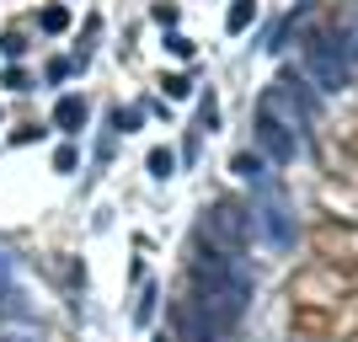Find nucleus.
<instances>
[{
    "label": "nucleus",
    "instance_id": "nucleus-1",
    "mask_svg": "<svg viewBox=\"0 0 358 342\" xmlns=\"http://www.w3.org/2000/svg\"><path fill=\"white\" fill-rule=\"evenodd\" d=\"M198 311L209 315L220 332H230L252 305V278L241 273V262L230 252H209L193 262V294H187Z\"/></svg>",
    "mask_w": 358,
    "mask_h": 342
},
{
    "label": "nucleus",
    "instance_id": "nucleus-2",
    "mask_svg": "<svg viewBox=\"0 0 358 342\" xmlns=\"http://www.w3.org/2000/svg\"><path fill=\"white\" fill-rule=\"evenodd\" d=\"M246 230H252V214H246L241 204H230V198H220V204L203 214V241H209L214 252L236 257L241 246H246Z\"/></svg>",
    "mask_w": 358,
    "mask_h": 342
},
{
    "label": "nucleus",
    "instance_id": "nucleus-3",
    "mask_svg": "<svg viewBox=\"0 0 358 342\" xmlns=\"http://www.w3.org/2000/svg\"><path fill=\"white\" fill-rule=\"evenodd\" d=\"M257 113H262V118H273V123H284L289 134H299V123H305V107H299V97H294V86H289V80H278V86L262 91Z\"/></svg>",
    "mask_w": 358,
    "mask_h": 342
},
{
    "label": "nucleus",
    "instance_id": "nucleus-4",
    "mask_svg": "<svg viewBox=\"0 0 358 342\" xmlns=\"http://www.w3.org/2000/svg\"><path fill=\"white\" fill-rule=\"evenodd\" d=\"M305 70H310V80L321 91H343L348 86V59H343V48L331 43V38L310 48V64H305Z\"/></svg>",
    "mask_w": 358,
    "mask_h": 342
},
{
    "label": "nucleus",
    "instance_id": "nucleus-5",
    "mask_svg": "<svg viewBox=\"0 0 358 342\" xmlns=\"http://www.w3.org/2000/svg\"><path fill=\"white\" fill-rule=\"evenodd\" d=\"M257 145H262V155H273V161H294V150H299V134H289L284 123H273L257 113Z\"/></svg>",
    "mask_w": 358,
    "mask_h": 342
},
{
    "label": "nucleus",
    "instance_id": "nucleus-6",
    "mask_svg": "<svg viewBox=\"0 0 358 342\" xmlns=\"http://www.w3.org/2000/svg\"><path fill=\"white\" fill-rule=\"evenodd\" d=\"M54 123H59L64 134H75V129L86 123V102H80V97H64V102L54 107Z\"/></svg>",
    "mask_w": 358,
    "mask_h": 342
},
{
    "label": "nucleus",
    "instance_id": "nucleus-7",
    "mask_svg": "<svg viewBox=\"0 0 358 342\" xmlns=\"http://www.w3.org/2000/svg\"><path fill=\"white\" fill-rule=\"evenodd\" d=\"M252 22H257V0H236L230 16H224V27H230V32H246Z\"/></svg>",
    "mask_w": 358,
    "mask_h": 342
},
{
    "label": "nucleus",
    "instance_id": "nucleus-8",
    "mask_svg": "<svg viewBox=\"0 0 358 342\" xmlns=\"http://www.w3.org/2000/svg\"><path fill=\"white\" fill-rule=\"evenodd\" d=\"M38 22H43V32H64V27H70V11H64V6H48Z\"/></svg>",
    "mask_w": 358,
    "mask_h": 342
},
{
    "label": "nucleus",
    "instance_id": "nucleus-9",
    "mask_svg": "<svg viewBox=\"0 0 358 342\" xmlns=\"http://www.w3.org/2000/svg\"><path fill=\"white\" fill-rule=\"evenodd\" d=\"M150 171H155V177H171V171H177V155H171V150H150Z\"/></svg>",
    "mask_w": 358,
    "mask_h": 342
},
{
    "label": "nucleus",
    "instance_id": "nucleus-10",
    "mask_svg": "<svg viewBox=\"0 0 358 342\" xmlns=\"http://www.w3.org/2000/svg\"><path fill=\"white\" fill-rule=\"evenodd\" d=\"M161 86H166V97H187V91H193V80H187V75H166Z\"/></svg>",
    "mask_w": 358,
    "mask_h": 342
},
{
    "label": "nucleus",
    "instance_id": "nucleus-11",
    "mask_svg": "<svg viewBox=\"0 0 358 342\" xmlns=\"http://www.w3.org/2000/svg\"><path fill=\"white\" fill-rule=\"evenodd\" d=\"M236 171L241 177H262V155H236Z\"/></svg>",
    "mask_w": 358,
    "mask_h": 342
},
{
    "label": "nucleus",
    "instance_id": "nucleus-12",
    "mask_svg": "<svg viewBox=\"0 0 358 342\" xmlns=\"http://www.w3.org/2000/svg\"><path fill=\"white\" fill-rule=\"evenodd\" d=\"M123 129V134H129V129H139V107H129V113H118V118H113Z\"/></svg>",
    "mask_w": 358,
    "mask_h": 342
},
{
    "label": "nucleus",
    "instance_id": "nucleus-13",
    "mask_svg": "<svg viewBox=\"0 0 358 342\" xmlns=\"http://www.w3.org/2000/svg\"><path fill=\"white\" fill-rule=\"evenodd\" d=\"M166 48H171L177 59H187V54H193V43H187V38H166Z\"/></svg>",
    "mask_w": 358,
    "mask_h": 342
},
{
    "label": "nucleus",
    "instance_id": "nucleus-14",
    "mask_svg": "<svg viewBox=\"0 0 358 342\" xmlns=\"http://www.w3.org/2000/svg\"><path fill=\"white\" fill-rule=\"evenodd\" d=\"M353 54H358V27H353Z\"/></svg>",
    "mask_w": 358,
    "mask_h": 342
}]
</instances>
